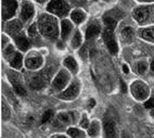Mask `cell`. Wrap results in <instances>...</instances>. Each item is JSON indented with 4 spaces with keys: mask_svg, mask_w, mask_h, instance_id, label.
Listing matches in <instances>:
<instances>
[{
    "mask_svg": "<svg viewBox=\"0 0 154 138\" xmlns=\"http://www.w3.org/2000/svg\"><path fill=\"white\" fill-rule=\"evenodd\" d=\"M121 88H122V91H123V93H126L127 91V86L125 85V83L123 82V80H121Z\"/></svg>",
    "mask_w": 154,
    "mask_h": 138,
    "instance_id": "cell-34",
    "label": "cell"
},
{
    "mask_svg": "<svg viewBox=\"0 0 154 138\" xmlns=\"http://www.w3.org/2000/svg\"><path fill=\"white\" fill-rule=\"evenodd\" d=\"M73 1H74V3L78 5V6H88L94 0H73Z\"/></svg>",
    "mask_w": 154,
    "mask_h": 138,
    "instance_id": "cell-32",
    "label": "cell"
},
{
    "mask_svg": "<svg viewBox=\"0 0 154 138\" xmlns=\"http://www.w3.org/2000/svg\"><path fill=\"white\" fill-rule=\"evenodd\" d=\"M74 119H76V113L74 112H61L58 114V120L62 124H69Z\"/></svg>",
    "mask_w": 154,
    "mask_h": 138,
    "instance_id": "cell-20",
    "label": "cell"
},
{
    "mask_svg": "<svg viewBox=\"0 0 154 138\" xmlns=\"http://www.w3.org/2000/svg\"><path fill=\"white\" fill-rule=\"evenodd\" d=\"M37 27L42 36L48 39H55L59 35L58 20L51 14H42L38 17Z\"/></svg>",
    "mask_w": 154,
    "mask_h": 138,
    "instance_id": "cell-1",
    "label": "cell"
},
{
    "mask_svg": "<svg viewBox=\"0 0 154 138\" xmlns=\"http://www.w3.org/2000/svg\"><path fill=\"white\" fill-rule=\"evenodd\" d=\"M139 36L149 42H153L154 44V26H143L139 30Z\"/></svg>",
    "mask_w": 154,
    "mask_h": 138,
    "instance_id": "cell-11",
    "label": "cell"
},
{
    "mask_svg": "<svg viewBox=\"0 0 154 138\" xmlns=\"http://www.w3.org/2000/svg\"><path fill=\"white\" fill-rule=\"evenodd\" d=\"M44 63V59L39 53L33 52L28 55L26 60H25V66L28 70H37Z\"/></svg>",
    "mask_w": 154,
    "mask_h": 138,
    "instance_id": "cell-10",
    "label": "cell"
},
{
    "mask_svg": "<svg viewBox=\"0 0 154 138\" xmlns=\"http://www.w3.org/2000/svg\"><path fill=\"white\" fill-rule=\"evenodd\" d=\"M28 34H29V36H36V34H37V27H36V25H32L28 30Z\"/></svg>",
    "mask_w": 154,
    "mask_h": 138,
    "instance_id": "cell-33",
    "label": "cell"
},
{
    "mask_svg": "<svg viewBox=\"0 0 154 138\" xmlns=\"http://www.w3.org/2000/svg\"><path fill=\"white\" fill-rule=\"evenodd\" d=\"M135 38V30L131 26H125L121 30V39L126 44H129Z\"/></svg>",
    "mask_w": 154,
    "mask_h": 138,
    "instance_id": "cell-13",
    "label": "cell"
},
{
    "mask_svg": "<svg viewBox=\"0 0 154 138\" xmlns=\"http://www.w3.org/2000/svg\"><path fill=\"white\" fill-rule=\"evenodd\" d=\"M46 85V77L42 74H36L33 75L29 78V86L34 89L42 88Z\"/></svg>",
    "mask_w": 154,
    "mask_h": 138,
    "instance_id": "cell-12",
    "label": "cell"
},
{
    "mask_svg": "<svg viewBox=\"0 0 154 138\" xmlns=\"http://www.w3.org/2000/svg\"><path fill=\"white\" fill-rule=\"evenodd\" d=\"M132 17L141 26H149L154 22V5H144L136 8Z\"/></svg>",
    "mask_w": 154,
    "mask_h": 138,
    "instance_id": "cell-2",
    "label": "cell"
},
{
    "mask_svg": "<svg viewBox=\"0 0 154 138\" xmlns=\"http://www.w3.org/2000/svg\"><path fill=\"white\" fill-rule=\"evenodd\" d=\"M150 64L146 60L142 59V60H138L137 62H135V71L140 75H144L149 71Z\"/></svg>",
    "mask_w": 154,
    "mask_h": 138,
    "instance_id": "cell-17",
    "label": "cell"
},
{
    "mask_svg": "<svg viewBox=\"0 0 154 138\" xmlns=\"http://www.w3.org/2000/svg\"><path fill=\"white\" fill-rule=\"evenodd\" d=\"M67 135L71 136V137H74V138H77V137H84L85 136V133L83 132L82 130L79 128H75V127H71L69 130H67Z\"/></svg>",
    "mask_w": 154,
    "mask_h": 138,
    "instance_id": "cell-26",
    "label": "cell"
},
{
    "mask_svg": "<svg viewBox=\"0 0 154 138\" xmlns=\"http://www.w3.org/2000/svg\"><path fill=\"white\" fill-rule=\"evenodd\" d=\"M9 61H10V65H11L13 69L20 70L23 65V55L20 52H15Z\"/></svg>",
    "mask_w": 154,
    "mask_h": 138,
    "instance_id": "cell-21",
    "label": "cell"
},
{
    "mask_svg": "<svg viewBox=\"0 0 154 138\" xmlns=\"http://www.w3.org/2000/svg\"><path fill=\"white\" fill-rule=\"evenodd\" d=\"M123 72H124L125 74H128V73H129V67H128L127 64H123Z\"/></svg>",
    "mask_w": 154,
    "mask_h": 138,
    "instance_id": "cell-35",
    "label": "cell"
},
{
    "mask_svg": "<svg viewBox=\"0 0 154 138\" xmlns=\"http://www.w3.org/2000/svg\"><path fill=\"white\" fill-rule=\"evenodd\" d=\"M100 30H101V27H100V25L98 23H92L88 26L87 30H86V38L87 39H91L96 37L98 34L100 33Z\"/></svg>",
    "mask_w": 154,
    "mask_h": 138,
    "instance_id": "cell-19",
    "label": "cell"
},
{
    "mask_svg": "<svg viewBox=\"0 0 154 138\" xmlns=\"http://www.w3.org/2000/svg\"><path fill=\"white\" fill-rule=\"evenodd\" d=\"M150 114H151L152 118H154V108L151 109V111H150Z\"/></svg>",
    "mask_w": 154,
    "mask_h": 138,
    "instance_id": "cell-38",
    "label": "cell"
},
{
    "mask_svg": "<svg viewBox=\"0 0 154 138\" xmlns=\"http://www.w3.org/2000/svg\"><path fill=\"white\" fill-rule=\"evenodd\" d=\"M19 5L17 0H2V17L9 20L17 13Z\"/></svg>",
    "mask_w": 154,
    "mask_h": 138,
    "instance_id": "cell-8",
    "label": "cell"
},
{
    "mask_svg": "<svg viewBox=\"0 0 154 138\" xmlns=\"http://www.w3.org/2000/svg\"><path fill=\"white\" fill-rule=\"evenodd\" d=\"M63 64L69 72L76 73L77 71H78V64H77L76 60H75L74 58H72V57H67V58L64 59Z\"/></svg>",
    "mask_w": 154,
    "mask_h": 138,
    "instance_id": "cell-22",
    "label": "cell"
},
{
    "mask_svg": "<svg viewBox=\"0 0 154 138\" xmlns=\"http://www.w3.org/2000/svg\"><path fill=\"white\" fill-rule=\"evenodd\" d=\"M104 133L106 137H115L117 136L116 134V126L115 123L112 120H105L104 122Z\"/></svg>",
    "mask_w": 154,
    "mask_h": 138,
    "instance_id": "cell-16",
    "label": "cell"
},
{
    "mask_svg": "<svg viewBox=\"0 0 154 138\" xmlns=\"http://www.w3.org/2000/svg\"><path fill=\"white\" fill-rule=\"evenodd\" d=\"M14 53H15V51H14V47L12 45H8V46H6V48H3V55L9 60L12 58V55Z\"/></svg>",
    "mask_w": 154,
    "mask_h": 138,
    "instance_id": "cell-27",
    "label": "cell"
},
{
    "mask_svg": "<svg viewBox=\"0 0 154 138\" xmlns=\"http://www.w3.org/2000/svg\"><path fill=\"white\" fill-rule=\"evenodd\" d=\"M22 23H21V21H19V20H13V21H11V22L8 24V30L9 33L11 34H15L17 35V33H19L20 30H22Z\"/></svg>",
    "mask_w": 154,
    "mask_h": 138,
    "instance_id": "cell-24",
    "label": "cell"
},
{
    "mask_svg": "<svg viewBox=\"0 0 154 138\" xmlns=\"http://www.w3.org/2000/svg\"><path fill=\"white\" fill-rule=\"evenodd\" d=\"M89 124H90V123H89L88 118H87V115H86V114H84V115L82 116V120H80V127L85 130V128H88Z\"/></svg>",
    "mask_w": 154,
    "mask_h": 138,
    "instance_id": "cell-30",
    "label": "cell"
},
{
    "mask_svg": "<svg viewBox=\"0 0 154 138\" xmlns=\"http://www.w3.org/2000/svg\"><path fill=\"white\" fill-rule=\"evenodd\" d=\"M47 1V0H36V2H38V3H40V5H42V3H45Z\"/></svg>",
    "mask_w": 154,
    "mask_h": 138,
    "instance_id": "cell-37",
    "label": "cell"
},
{
    "mask_svg": "<svg viewBox=\"0 0 154 138\" xmlns=\"http://www.w3.org/2000/svg\"><path fill=\"white\" fill-rule=\"evenodd\" d=\"M103 39H104V42L106 45L107 49L110 50V52L112 55H116L119 51V46H117L115 36H114V30L105 28L103 32Z\"/></svg>",
    "mask_w": 154,
    "mask_h": 138,
    "instance_id": "cell-7",
    "label": "cell"
},
{
    "mask_svg": "<svg viewBox=\"0 0 154 138\" xmlns=\"http://www.w3.org/2000/svg\"><path fill=\"white\" fill-rule=\"evenodd\" d=\"M86 19V13L83 10H79V9H76V10H73L71 12V20L75 24H80L83 23Z\"/></svg>",
    "mask_w": 154,
    "mask_h": 138,
    "instance_id": "cell-18",
    "label": "cell"
},
{
    "mask_svg": "<svg viewBox=\"0 0 154 138\" xmlns=\"http://www.w3.org/2000/svg\"><path fill=\"white\" fill-rule=\"evenodd\" d=\"M144 107H146V109H153L154 108V98H149L148 100H146L144 101Z\"/></svg>",
    "mask_w": 154,
    "mask_h": 138,
    "instance_id": "cell-31",
    "label": "cell"
},
{
    "mask_svg": "<svg viewBox=\"0 0 154 138\" xmlns=\"http://www.w3.org/2000/svg\"><path fill=\"white\" fill-rule=\"evenodd\" d=\"M69 80H71L69 73L64 69L60 70L58 74L55 75V77L53 78L52 88L54 89L55 91H62L66 86H67Z\"/></svg>",
    "mask_w": 154,
    "mask_h": 138,
    "instance_id": "cell-5",
    "label": "cell"
},
{
    "mask_svg": "<svg viewBox=\"0 0 154 138\" xmlns=\"http://www.w3.org/2000/svg\"><path fill=\"white\" fill-rule=\"evenodd\" d=\"M15 42L17 46L21 51H26L29 48V40L27 39V37L25 36L24 34H20L15 36Z\"/></svg>",
    "mask_w": 154,
    "mask_h": 138,
    "instance_id": "cell-15",
    "label": "cell"
},
{
    "mask_svg": "<svg viewBox=\"0 0 154 138\" xmlns=\"http://www.w3.org/2000/svg\"><path fill=\"white\" fill-rule=\"evenodd\" d=\"M129 90L131 96L135 98L137 101H146L150 98V87L149 85L141 80H134L129 86Z\"/></svg>",
    "mask_w": 154,
    "mask_h": 138,
    "instance_id": "cell-3",
    "label": "cell"
},
{
    "mask_svg": "<svg viewBox=\"0 0 154 138\" xmlns=\"http://www.w3.org/2000/svg\"><path fill=\"white\" fill-rule=\"evenodd\" d=\"M79 91H80L79 80H75L69 84V86L65 90H63L61 93V95L59 97L63 100H73L75 98H77V96L79 95Z\"/></svg>",
    "mask_w": 154,
    "mask_h": 138,
    "instance_id": "cell-6",
    "label": "cell"
},
{
    "mask_svg": "<svg viewBox=\"0 0 154 138\" xmlns=\"http://www.w3.org/2000/svg\"><path fill=\"white\" fill-rule=\"evenodd\" d=\"M52 116H53V111L52 110L46 111V112L44 113V115H42V124H45V123L49 122L50 120L52 119Z\"/></svg>",
    "mask_w": 154,
    "mask_h": 138,
    "instance_id": "cell-28",
    "label": "cell"
},
{
    "mask_svg": "<svg viewBox=\"0 0 154 138\" xmlns=\"http://www.w3.org/2000/svg\"><path fill=\"white\" fill-rule=\"evenodd\" d=\"M94 105H96V101H94V99H90V100H89V107H90V108H94Z\"/></svg>",
    "mask_w": 154,
    "mask_h": 138,
    "instance_id": "cell-36",
    "label": "cell"
},
{
    "mask_svg": "<svg viewBox=\"0 0 154 138\" xmlns=\"http://www.w3.org/2000/svg\"><path fill=\"white\" fill-rule=\"evenodd\" d=\"M49 13L55 17H65L69 12V3L64 0H51L47 7Z\"/></svg>",
    "mask_w": 154,
    "mask_h": 138,
    "instance_id": "cell-4",
    "label": "cell"
},
{
    "mask_svg": "<svg viewBox=\"0 0 154 138\" xmlns=\"http://www.w3.org/2000/svg\"><path fill=\"white\" fill-rule=\"evenodd\" d=\"M100 132H101V124L98 120H94L89 124L88 127V133L90 136H99Z\"/></svg>",
    "mask_w": 154,
    "mask_h": 138,
    "instance_id": "cell-23",
    "label": "cell"
},
{
    "mask_svg": "<svg viewBox=\"0 0 154 138\" xmlns=\"http://www.w3.org/2000/svg\"><path fill=\"white\" fill-rule=\"evenodd\" d=\"M35 14V8H34L33 3L29 1H23L21 5V10H20V17L23 22H27L29 21Z\"/></svg>",
    "mask_w": 154,
    "mask_h": 138,
    "instance_id": "cell-9",
    "label": "cell"
},
{
    "mask_svg": "<svg viewBox=\"0 0 154 138\" xmlns=\"http://www.w3.org/2000/svg\"><path fill=\"white\" fill-rule=\"evenodd\" d=\"M151 69H152V71L154 72V61L152 62V64H151Z\"/></svg>",
    "mask_w": 154,
    "mask_h": 138,
    "instance_id": "cell-39",
    "label": "cell"
},
{
    "mask_svg": "<svg viewBox=\"0 0 154 138\" xmlns=\"http://www.w3.org/2000/svg\"><path fill=\"white\" fill-rule=\"evenodd\" d=\"M82 42H83V37H82V34L79 33V30H76L72 37V40H71V46L72 48H74V49H77V48L80 47V45H82Z\"/></svg>",
    "mask_w": 154,
    "mask_h": 138,
    "instance_id": "cell-25",
    "label": "cell"
},
{
    "mask_svg": "<svg viewBox=\"0 0 154 138\" xmlns=\"http://www.w3.org/2000/svg\"><path fill=\"white\" fill-rule=\"evenodd\" d=\"M72 30H73V24H72L71 21L63 20L62 23H61V37H62V39L65 40V39L69 38Z\"/></svg>",
    "mask_w": 154,
    "mask_h": 138,
    "instance_id": "cell-14",
    "label": "cell"
},
{
    "mask_svg": "<svg viewBox=\"0 0 154 138\" xmlns=\"http://www.w3.org/2000/svg\"><path fill=\"white\" fill-rule=\"evenodd\" d=\"M13 84H14V90H15V93H17V95H21V96L26 95V91L23 88V86H21L19 83H13Z\"/></svg>",
    "mask_w": 154,
    "mask_h": 138,
    "instance_id": "cell-29",
    "label": "cell"
}]
</instances>
